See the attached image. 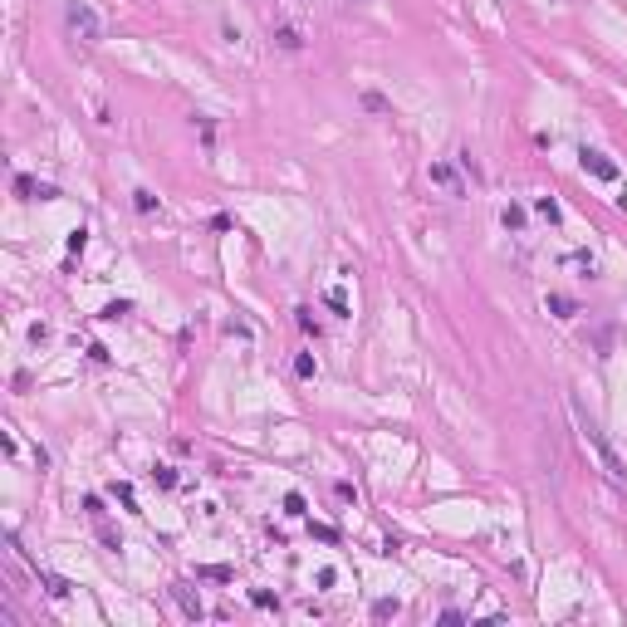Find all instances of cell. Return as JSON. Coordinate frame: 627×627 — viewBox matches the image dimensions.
Listing matches in <instances>:
<instances>
[{
	"mask_svg": "<svg viewBox=\"0 0 627 627\" xmlns=\"http://www.w3.org/2000/svg\"><path fill=\"white\" fill-rule=\"evenodd\" d=\"M113 495H118V500H123L128 509H138V505H133V485H113Z\"/></svg>",
	"mask_w": 627,
	"mask_h": 627,
	"instance_id": "26",
	"label": "cell"
},
{
	"mask_svg": "<svg viewBox=\"0 0 627 627\" xmlns=\"http://www.w3.org/2000/svg\"><path fill=\"white\" fill-rule=\"evenodd\" d=\"M64 30H69L79 44H98V39H103V25H98V15L84 6V0H69V6H64Z\"/></svg>",
	"mask_w": 627,
	"mask_h": 627,
	"instance_id": "1",
	"label": "cell"
},
{
	"mask_svg": "<svg viewBox=\"0 0 627 627\" xmlns=\"http://www.w3.org/2000/svg\"><path fill=\"white\" fill-rule=\"evenodd\" d=\"M534 211H539L549 225H559V221H563V211H559V201H554V196H539V201H534Z\"/></svg>",
	"mask_w": 627,
	"mask_h": 627,
	"instance_id": "9",
	"label": "cell"
},
{
	"mask_svg": "<svg viewBox=\"0 0 627 627\" xmlns=\"http://www.w3.org/2000/svg\"><path fill=\"white\" fill-rule=\"evenodd\" d=\"M274 39H279V49H299V44H304L294 25H279V30H274Z\"/></svg>",
	"mask_w": 627,
	"mask_h": 627,
	"instance_id": "10",
	"label": "cell"
},
{
	"mask_svg": "<svg viewBox=\"0 0 627 627\" xmlns=\"http://www.w3.org/2000/svg\"><path fill=\"white\" fill-rule=\"evenodd\" d=\"M172 598L182 603V612H187V617H201V598H196L191 588H172Z\"/></svg>",
	"mask_w": 627,
	"mask_h": 627,
	"instance_id": "8",
	"label": "cell"
},
{
	"mask_svg": "<svg viewBox=\"0 0 627 627\" xmlns=\"http://www.w3.org/2000/svg\"><path fill=\"white\" fill-rule=\"evenodd\" d=\"M363 108H368V113H387V98H382V93H363Z\"/></svg>",
	"mask_w": 627,
	"mask_h": 627,
	"instance_id": "17",
	"label": "cell"
},
{
	"mask_svg": "<svg viewBox=\"0 0 627 627\" xmlns=\"http://www.w3.org/2000/svg\"><path fill=\"white\" fill-rule=\"evenodd\" d=\"M196 579H211V583H231V579H236V568H225V563H206V568H196Z\"/></svg>",
	"mask_w": 627,
	"mask_h": 627,
	"instance_id": "7",
	"label": "cell"
},
{
	"mask_svg": "<svg viewBox=\"0 0 627 627\" xmlns=\"http://www.w3.org/2000/svg\"><path fill=\"white\" fill-rule=\"evenodd\" d=\"M294 373H299V377H314V358L299 353V358H294Z\"/></svg>",
	"mask_w": 627,
	"mask_h": 627,
	"instance_id": "20",
	"label": "cell"
},
{
	"mask_svg": "<svg viewBox=\"0 0 627 627\" xmlns=\"http://www.w3.org/2000/svg\"><path fill=\"white\" fill-rule=\"evenodd\" d=\"M44 593H49V598H69V583H64L59 574H44Z\"/></svg>",
	"mask_w": 627,
	"mask_h": 627,
	"instance_id": "13",
	"label": "cell"
},
{
	"mask_svg": "<svg viewBox=\"0 0 627 627\" xmlns=\"http://www.w3.org/2000/svg\"><path fill=\"white\" fill-rule=\"evenodd\" d=\"M579 427H583V441H588V446L598 451V461H603V471H608V476H612L617 485H627V466L617 461V451L608 446V436L598 431V422H588V417H579Z\"/></svg>",
	"mask_w": 627,
	"mask_h": 627,
	"instance_id": "2",
	"label": "cell"
},
{
	"mask_svg": "<svg viewBox=\"0 0 627 627\" xmlns=\"http://www.w3.org/2000/svg\"><path fill=\"white\" fill-rule=\"evenodd\" d=\"M15 191H20L25 201H49V196H54V187H44V182H30V177H15Z\"/></svg>",
	"mask_w": 627,
	"mask_h": 627,
	"instance_id": "4",
	"label": "cell"
},
{
	"mask_svg": "<svg viewBox=\"0 0 627 627\" xmlns=\"http://www.w3.org/2000/svg\"><path fill=\"white\" fill-rule=\"evenodd\" d=\"M304 509H309V500H304L299 490H290V495H284V515H304Z\"/></svg>",
	"mask_w": 627,
	"mask_h": 627,
	"instance_id": "15",
	"label": "cell"
},
{
	"mask_svg": "<svg viewBox=\"0 0 627 627\" xmlns=\"http://www.w3.org/2000/svg\"><path fill=\"white\" fill-rule=\"evenodd\" d=\"M431 182H436V187H446L451 196H461V182H456V172H451L446 162H436V167H431Z\"/></svg>",
	"mask_w": 627,
	"mask_h": 627,
	"instance_id": "5",
	"label": "cell"
},
{
	"mask_svg": "<svg viewBox=\"0 0 627 627\" xmlns=\"http://www.w3.org/2000/svg\"><path fill=\"white\" fill-rule=\"evenodd\" d=\"M333 495H338V500H358V490H353L348 480H338V485H333Z\"/></svg>",
	"mask_w": 627,
	"mask_h": 627,
	"instance_id": "25",
	"label": "cell"
},
{
	"mask_svg": "<svg viewBox=\"0 0 627 627\" xmlns=\"http://www.w3.org/2000/svg\"><path fill=\"white\" fill-rule=\"evenodd\" d=\"M397 612H402V603H397V598H377V603H373V617H397Z\"/></svg>",
	"mask_w": 627,
	"mask_h": 627,
	"instance_id": "14",
	"label": "cell"
},
{
	"mask_svg": "<svg viewBox=\"0 0 627 627\" xmlns=\"http://www.w3.org/2000/svg\"><path fill=\"white\" fill-rule=\"evenodd\" d=\"M123 314H133V304H128V299H113V304H103V319H108V324H118Z\"/></svg>",
	"mask_w": 627,
	"mask_h": 627,
	"instance_id": "12",
	"label": "cell"
},
{
	"mask_svg": "<svg viewBox=\"0 0 627 627\" xmlns=\"http://www.w3.org/2000/svg\"><path fill=\"white\" fill-rule=\"evenodd\" d=\"M309 534L324 539V544H338V530H333V525H309Z\"/></svg>",
	"mask_w": 627,
	"mask_h": 627,
	"instance_id": "16",
	"label": "cell"
},
{
	"mask_svg": "<svg viewBox=\"0 0 627 627\" xmlns=\"http://www.w3.org/2000/svg\"><path fill=\"white\" fill-rule=\"evenodd\" d=\"M84 245H88V231L79 225V231H69V250H84Z\"/></svg>",
	"mask_w": 627,
	"mask_h": 627,
	"instance_id": "24",
	"label": "cell"
},
{
	"mask_svg": "<svg viewBox=\"0 0 627 627\" xmlns=\"http://www.w3.org/2000/svg\"><path fill=\"white\" fill-rule=\"evenodd\" d=\"M544 304H549V314H554V319H574V314H579V304L568 299V294H549Z\"/></svg>",
	"mask_w": 627,
	"mask_h": 627,
	"instance_id": "6",
	"label": "cell"
},
{
	"mask_svg": "<svg viewBox=\"0 0 627 627\" xmlns=\"http://www.w3.org/2000/svg\"><path fill=\"white\" fill-rule=\"evenodd\" d=\"M579 157H583V172H593L598 182H617V167H612V162H608L603 152H593V147H583Z\"/></svg>",
	"mask_w": 627,
	"mask_h": 627,
	"instance_id": "3",
	"label": "cell"
},
{
	"mask_svg": "<svg viewBox=\"0 0 627 627\" xmlns=\"http://www.w3.org/2000/svg\"><path fill=\"white\" fill-rule=\"evenodd\" d=\"M299 328H304V333H319V324H314V314H309V309H299Z\"/></svg>",
	"mask_w": 627,
	"mask_h": 627,
	"instance_id": "27",
	"label": "cell"
},
{
	"mask_svg": "<svg viewBox=\"0 0 627 627\" xmlns=\"http://www.w3.org/2000/svg\"><path fill=\"white\" fill-rule=\"evenodd\" d=\"M328 309H338V314H348V299H344V290H328Z\"/></svg>",
	"mask_w": 627,
	"mask_h": 627,
	"instance_id": "21",
	"label": "cell"
},
{
	"mask_svg": "<svg viewBox=\"0 0 627 627\" xmlns=\"http://www.w3.org/2000/svg\"><path fill=\"white\" fill-rule=\"evenodd\" d=\"M152 476H157V485H162V490H167V485H177V471H167V466H157Z\"/></svg>",
	"mask_w": 627,
	"mask_h": 627,
	"instance_id": "22",
	"label": "cell"
},
{
	"mask_svg": "<svg viewBox=\"0 0 627 627\" xmlns=\"http://www.w3.org/2000/svg\"><path fill=\"white\" fill-rule=\"evenodd\" d=\"M250 603H255V608H279V598H274V593H265V588H255V593H250Z\"/></svg>",
	"mask_w": 627,
	"mask_h": 627,
	"instance_id": "19",
	"label": "cell"
},
{
	"mask_svg": "<svg viewBox=\"0 0 627 627\" xmlns=\"http://www.w3.org/2000/svg\"><path fill=\"white\" fill-rule=\"evenodd\" d=\"M133 206H138V211H157V196H152V191H133Z\"/></svg>",
	"mask_w": 627,
	"mask_h": 627,
	"instance_id": "18",
	"label": "cell"
},
{
	"mask_svg": "<svg viewBox=\"0 0 627 627\" xmlns=\"http://www.w3.org/2000/svg\"><path fill=\"white\" fill-rule=\"evenodd\" d=\"M84 509H88V520H103V500H98V495H88Z\"/></svg>",
	"mask_w": 627,
	"mask_h": 627,
	"instance_id": "23",
	"label": "cell"
},
{
	"mask_svg": "<svg viewBox=\"0 0 627 627\" xmlns=\"http://www.w3.org/2000/svg\"><path fill=\"white\" fill-rule=\"evenodd\" d=\"M505 231H525V206H505Z\"/></svg>",
	"mask_w": 627,
	"mask_h": 627,
	"instance_id": "11",
	"label": "cell"
}]
</instances>
